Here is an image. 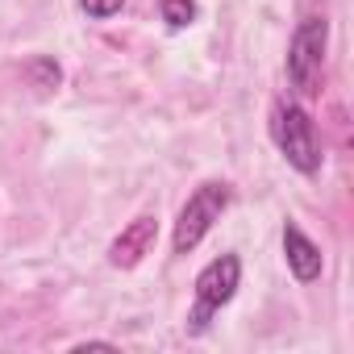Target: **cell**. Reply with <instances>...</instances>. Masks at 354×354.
<instances>
[{"label":"cell","mask_w":354,"mask_h":354,"mask_svg":"<svg viewBox=\"0 0 354 354\" xmlns=\"http://www.w3.org/2000/svg\"><path fill=\"white\" fill-rule=\"evenodd\" d=\"M238 283H242V259L238 254H221L196 275V304H192V313L184 321L188 337H201L209 329V321L238 296Z\"/></svg>","instance_id":"3957f363"},{"label":"cell","mask_w":354,"mask_h":354,"mask_svg":"<svg viewBox=\"0 0 354 354\" xmlns=\"http://www.w3.org/2000/svg\"><path fill=\"white\" fill-rule=\"evenodd\" d=\"M271 142L288 158V167H296L300 175H317L321 171L325 154H321L317 125L296 100H275V109H271Z\"/></svg>","instance_id":"6da1fadb"},{"label":"cell","mask_w":354,"mask_h":354,"mask_svg":"<svg viewBox=\"0 0 354 354\" xmlns=\"http://www.w3.org/2000/svg\"><path fill=\"white\" fill-rule=\"evenodd\" d=\"M80 5H84V13L88 17H113V13H121V5H125V0H80Z\"/></svg>","instance_id":"ba28073f"},{"label":"cell","mask_w":354,"mask_h":354,"mask_svg":"<svg viewBox=\"0 0 354 354\" xmlns=\"http://www.w3.org/2000/svg\"><path fill=\"white\" fill-rule=\"evenodd\" d=\"M225 209H230V184H201L180 209V221H175V234H171L175 254H192L213 230V221H221Z\"/></svg>","instance_id":"277c9868"},{"label":"cell","mask_w":354,"mask_h":354,"mask_svg":"<svg viewBox=\"0 0 354 354\" xmlns=\"http://www.w3.org/2000/svg\"><path fill=\"white\" fill-rule=\"evenodd\" d=\"M283 259H288V271H292L300 283H313V279H321V271H325V254H321V246H317L296 221L283 225Z\"/></svg>","instance_id":"8992f818"},{"label":"cell","mask_w":354,"mask_h":354,"mask_svg":"<svg viewBox=\"0 0 354 354\" xmlns=\"http://www.w3.org/2000/svg\"><path fill=\"white\" fill-rule=\"evenodd\" d=\"M325 46H329V21L325 17H304L288 42V84L296 96H317L325 80Z\"/></svg>","instance_id":"7a4b0ae2"},{"label":"cell","mask_w":354,"mask_h":354,"mask_svg":"<svg viewBox=\"0 0 354 354\" xmlns=\"http://www.w3.org/2000/svg\"><path fill=\"white\" fill-rule=\"evenodd\" d=\"M158 17L167 30H188L196 21V0H158Z\"/></svg>","instance_id":"52a82bcc"},{"label":"cell","mask_w":354,"mask_h":354,"mask_svg":"<svg viewBox=\"0 0 354 354\" xmlns=\"http://www.w3.org/2000/svg\"><path fill=\"white\" fill-rule=\"evenodd\" d=\"M154 238H158V217H154V213L133 217V221L113 238V246H109V263L121 267V271H133V267L154 250Z\"/></svg>","instance_id":"5b68a950"}]
</instances>
